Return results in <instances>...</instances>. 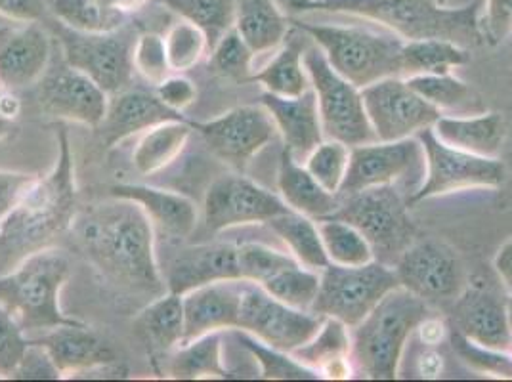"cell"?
<instances>
[{"instance_id":"cell-1","label":"cell","mask_w":512,"mask_h":382,"mask_svg":"<svg viewBox=\"0 0 512 382\" xmlns=\"http://www.w3.org/2000/svg\"><path fill=\"white\" fill-rule=\"evenodd\" d=\"M71 228L104 276L134 293H167L155 253V228L136 203L111 197L77 214Z\"/></svg>"},{"instance_id":"cell-2","label":"cell","mask_w":512,"mask_h":382,"mask_svg":"<svg viewBox=\"0 0 512 382\" xmlns=\"http://www.w3.org/2000/svg\"><path fill=\"white\" fill-rule=\"evenodd\" d=\"M58 146L54 169L43 178L37 176L20 205L0 222V276L27 256L52 247L77 216L75 159L65 130Z\"/></svg>"},{"instance_id":"cell-3","label":"cell","mask_w":512,"mask_h":382,"mask_svg":"<svg viewBox=\"0 0 512 382\" xmlns=\"http://www.w3.org/2000/svg\"><path fill=\"white\" fill-rule=\"evenodd\" d=\"M299 12L346 14L379 23L404 41L446 39L461 46L484 43V0L448 6L446 0H289Z\"/></svg>"},{"instance_id":"cell-4","label":"cell","mask_w":512,"mask_h":382,"mask_svg":"<svg viewBox=\"0 0 512 382\" xmlns=\"http://www.w3.org/2000/svg\"><path fill=\"white\" fill-rule=\"evenodd\" d=\"M425 318H428V302L404 287L392 289L352 329L354 371L373 381L396 379L407 340Z\"/></svg>"},{"instance_id":"cell-5","label":"cell","mask_w":512,"mask_h":382,"mask_svg":"<svg viewBox=\"0 0 512 382\" xmlns=\"http://www.w3.org/2000/svg\"><path fill=\"white\" fill-rule=\"evenodd\" d=\"M69 277V260L52 247L33 253L0 276V304L22 323L25 333H44L81 323L65 316L60 293Z\"/></svg>"},{"instance_id":"cell-6","label":"cell","mask_w":512,"mask_h":382,"mask_svg":"<svg viewBox=\"0 0 512 382\" xmlns=\"http://www.w3.org/2000/svg\"><path fill=\"white\" fill-rule=\"evenodd\" d=\"M316 46L331 67L360 90L386 77H402L404 39L356 25H329L289 20Z\"/></svg>"},{"instance_id":"cell-7","label":"cell","mask_w":512,"mask_h":382,"mask_svg":"<svg viewBox=\"0 0 512 382\" xmlns=\"http://www.w3.org/2000/svg\"><path fill=\"white\" fill-rule=\"evenodd\" d=\"M407 209L409 203L398 186H381L341 197L331 216L356 226L371 243L375 260L394 266L415 235Z\"/></svg>"},{"instance_id":"cell-8","label":"cell","mask_w":512,"mask_h":382,"mask_svg":"<svg viewBox=\"0 0 512 382\" xmlns=\"http://www.w3.org/2000/svg\"><path fill=\"white\" fill-rule=\"evenodd\" d=\"M396 287H400V281L394 266L381 260L363 266L329 264L320 272V289L312 312L339 319L354 329Z\"/></svg>"},{"instance_id":"cell-9","label":"cell","mask_w":512,"mask_h":382,"mask_svg":"<svg viewBox=\"0 0 512 382\" xmlns=\"http://www.w3.org/2000/svg\"><path fill=\"white\" fill-rule=\"evenodd\" d=\"M304 67L318 98L325 138L339 140L350 148L375 142L377 136L363 107L362 90L331 67L320 46L304 50Z\"/></svg>"},{"instance_id":"cell-10","label":"cell","mask_w":512,"mask_h":382,"mask_svg":"<svg viewBox=\"0 0 512 382\" xmlns=\"http://www.w3.org/2000/svg\"><path fill=\"white\" fill-rule=\"evenodd\" d=\"M417 138L425 148L427 169L421 186L407 199L409 205L457 191L499 188L505 182L507 172L499 157H480L451 148L434 134L432 127L419 132Z\"/></svg>"},{"instance_id":"cell-11","label":"cell","mask_w":512,"mask_h":382,"mask_svg":"<svg viewBox=\"0 0 512 382\" xmlns=\"http://www.w3.org/2000/svg\"><path fill=\"white\" fill-rule=\"evenodd\" d=\"M323 319L310 310L293 308L245 281L237 329L276 350L293 354L318 333Z\"/></svg>"},{"instance_id":"cell-12","label":"cell","mask_w":512,"mask_h":382,"mask_svg":"<svg viewBox=\"0 0 512 382\" xmlns=\"http://www.w3.org/2000/svg\"><path fill=\"white\" fill-rule=\"evenodd\" d=\"M65 64L90 77L109 96L127 90L134 73L132 50L136 39L119 27L106 33H79L64 27L60 31Z\"/></svg>"},{"instance_id":"cell-13","label":"cell","mask_w":512,"mask_h":382,"mask_svg":"<svg viewBox=\"0 0 512 382\" xmlns=\"http://www.w3.org/2000/svg\"><path fill=\"white\" fill-rule=\"evenodd\" d=\"M425 169V148L417 136L354 146L350 148V165L339 197L381 186H398L409 176L423 182Z\"/></svg>"},{"instance_id":"cell-14","label":"cell","mask_w":512,"mask_h":382,"mask_svg":"<svg viewBox=\"0 0 512 382\" xmlns=\"http://www.w3.org/2000/svg\"><path fill=\"white\" fill-rule=\"evenodd\" d=\"M287 211L291 209L278 193L258 186L241 172L224 174L205 193L203 226L211 234H220L237 226L266 224Z\"/></svg>"},{"instance_id":"cell-15","label":"cell","mask_w":512,"mask_h":382,"mask_svg":"<svg viewBox=\"0 0 512 382\" xmlns=\"http://www.w3.org/2000/svg\"><path fill=\"white\" fill-rule=\"evenodd\" d=\"M362 98L371 128L383 142L417 136L434 127L442 115L409 86L406 77H386L365 86Z\"/></svg>"},{"instance_id":"cell-16","label":"cell","mask_w":512,"mask_h":382,"mask_svg":"<svg viewBox=\"0 0 512 382\" xmlns=\"http://www.w3.org/2000/svg\"><path fill=\"white\" fill-rule=\"evenodd\" d=\"M190 125L220 161L239 172L247 169L278 134L272 115L262 104L234 107L213 121Z\"/></svg>"},{"instance_id":"cell-17","label":"cell","mask_w":512,"mask_h":382,"mask_svg":"<svg viewBox=\"0 0 512 382\" xmlns=\"http://www.w3.org/2000/svg\"><path fill=\"white\" fill-rule=\"evenodd\" d=\"M400 287L425 302L455 300L463 291V268L455 251L440 241L411 243L394 264Z\"/></svg>"},{"instance_id":"cell-18","label":"cell","mask_w":512,"mask_h":382,"mask_svg":"<svg viewBox=\"0 0 512 382\" xmlns=\"http://www.w3.org/2000/svg\"><path fill=\"white\" fill-rule=\"evenodd\" d=\"M39 98L50 117L86 127H100L109 106L106 90L71 65L44 77Z\"/></svg>"},{"instance_id":"cell-19","label":"cell","mask_w":512,"mask_h":382,"mask_svg":"<svg viewBox=\"0 0 512 382\" xmlns=\"http://www.w3.org/2000/svg\"><path fill=\"white\" fill-rule=\"evenodd\" d=\"M167 291L186 295L203 285L220 281H243L239 272L237 245L203 243L178 249L161 270Z\"/></svg>"},{"instance_id":"cell-20","label":"cell","mask_w":512,"mask_h":382,"mask_svg":"<svg viewBox=\"0 0 512 382\" xmlns=\"http://www.w3.org/2000/svg\"><path fill=\"white\" fill-rule=\"evenodd\" d=\"M451 318L461 337L499 352H511L512 327L507 300L488 289L469 287L453 300Z\"/></svg>"},{"instance_id":"cell-21","label":"cell","mask_w":512,"mask_h":382,"mask_svg":"<svg viewBox=\"0 0 512 382\" xmlns=\"http://www.w3.org/2000/svg\"><path fill=\"white\" fill-rule=\"evenodd\" d=\"M52 56L50 37L37 23L0 27V85L10 92L39 83Z\"/></svg>"},{"instance_id":"cell-22","label":"cell","mask_w":512,"mask_h":382,"mask_svg":"<svg viewBox=\"0 0 512 382\" xmlns=\"http://www.w3.org/2000/svg\"><path fill=\"white\" fill-rule=\"evenodd\" d=\"M243 289L245 281H220L182 295L184 342L211 333L235 331Z\"/></svg>"},{"instance_id":"cell-23","label":"cell","mask_w":512,"mask_h":382,"mask_svg":"<svg viewBox=\"0 0 512 382\" xmlns=\"http://www.w3.org/2000/svg\"><path fill=\"white\" fill-rule=\"evenodd\" d=\"M260 104L272 115L285 149L300 163H304L308 153L325 140L318 98L312 88L297 98L262 92Z\"/></svg>"},{"instance_id":"cell-24","label":"cell","mask_w":512,"mask_h":382,"mask_svg":"<svg viewBox=\"0 0 512 382\" xmlns=\"http://www.w3.org/2000/svg\"><path fill=\"white\" fill-rule=\"evenodd\" d=\"M29 340L43 346L64 377H81L90 369L117 361L109 344L92 333L85 323L62 325Z\"/></svg>"},{"instance_id":"cell-25","label":"cell","mask_w":512,"mask_h":382,"mask_svg":"<svg viewBox=\"0 0 512 382\" xmlns=\"http://www.w3.org/2000/svg\"><path fill=\"white\" fill-rule=\"evenodd\" d=\"M115 199L136 203L150 218L153 228L171 237H190L197 228L199 211L190 197L146 184H115L109 188Z\"/></svg>"},{"instance_id":"cell-26","label":"cell","mask_w":512,"mask_h":382,"mask_svg":"<svg viewBox=\"0 0 512 382\" xmlns=\"http://www.w3.org/2000/svg\"><path fill=\"white\" fill-rule=\"evenodd\" d=\"M180 119L184 117L165 106L155 94L127 88L109 98L106 117L100 127L107 148H113L134 134H142L161 123Z\"/></svg>"},{"instance_id":"cell-27","label":"cell","mask_w":512,"mask_h":382,"mask_svg":"<svg viewBox=\"0 0 512 382\" xmlns=\"http://www.w3.org/2000/svg\"><path fill=\"white\" fill-rule=\"evenodd\" d=\"M291 356L321 379H350L354 375L352 329L339 319L325 318L318 333Z\"/></svg>"},{"instance_id":"cell-28","label":"cell","mask_w":512,"mask_h":382,"mask_svg":"<svg viewBox=\"0 0 512 382\" xmlns=\"http://www.w3.org/2000/svg\"><path fill=\"white\" fill-rule=\"evenodd\" d=\"M278 188L279 197L291 211L314 220L331 216L341 205V197L325 190L287 149H283L279 161Z\"/></svg>"},{"instance_id":"cell-29","label":"cell","mask_w":512,"mask_h":382,"mask_svg":"<svg viewBox=\"0 0 512 382\" xmlns=\"http://www.w3.org/2000/svg\"><path fill=\"white\" fill-rule=\"evenodd\" d=\"M432 130L451 148L480 157H499L507 136L505 119L493 111L467 117L440 115Z\"/></svg>"},{"instance_id":"cell-30","label":"cell","mask_w":512,"mask_h":382,"mask_svg":"<svg viewBox=\"0 0 512 382\" xmlns=\"http://www.w3.org/2000/svg\"><path fill=\"white\" fill-rule=\"evenodd\" d=\"M289 18L274 0H237L235 29L256 54L272 52L289 35Z\"/></svg>"},{"instance_id":"cell-31","label":"cell","mask_w":512,"mask_h":382,"mask_svg":"<svg viewBox=\"0 0 512 382\" xmlns=\"http://www.w3.org/2000/svg\"><path fill=\"white\" fill-rule=\"evenodd\" d=\"M192 132V125L186 119L167 121L142 132L132 153L134 169L144 176H150L171 167L184 153Z\"/></svg>"},{"instance_id":"cell-32","label":"cell","mask_w":512,"mask_h":382,"mask_svg":"<svg viewBox=\"0 0 512 382\" xmlns=\"http://www.w3.org/2000/svg\"><path fill=\"white\" fill-rule=\"evenodd\" d=\"M266 226L287 245V253L299 260L304 268L321 272L329 266V258L321 241L318 220L304 214L287 211L266 222Z\"/></svg>"},{"instance_id":"cell-33","label":"cell","mask_w":512,"mask_h":382,"mask_svg":"<svg viewBox=\"0 0 512 382\" xmlns=\"http://www.w3.org/2000/svg\"><path fill=\"white\" fill-rule=\"evenodd\" d=\"M167 373L178 381L226 379L230 373L222 360V333H211L172 350Z\"/></svg>"},{"instance_id":"cell-34","label":"cell","mask_w":512,"mask_h":382,"mask_svg":"<svg viewBox=\"0 0 512 382\" xmlns=\"http://www.w3.org/2000/svg\"><path fill=\"white\" fill-rule=\"evenodd\" d=\"M138 327L155 350L171 354L184 342L182 295L167 291L153 298L140 312Z\"/></svg>"},{"instance_id":"cell-35","label":"cell","mask_w":512,"mask_h":382,"mask_svg":"<svg viewBox=\"0 0 512 382\" xmlns=\"http://www.w3.org/2000/svg\"><path fill=\"white\" fill-rule=\"evenodd\" d=\"M469 62V48L446 39L404 41L402 46V77L444 75Z\"/></svg>"},{"instance_id":"cell-36","label":"cell","mask_w":512,"mask_h":382,"mask_svg":"<svg viewBox=\"0 0 512 382\" xmlns=\"http://www.w3.org/2000/svg\"><path fill=\"white\" fill-rule=\"evenodd\" d=\"M249 83H258L264 92L283 98L302 96L312 88L308 71L304 67L302 44L299 41L285 44L270 64L253 73Z\"/></svg>"},{"instance_id":"cell-37","label":"cell","mask_w":512,"mask_h":382,"mask_svg":"<svg viewBox=\"0 0 512 382\" xmlns=\"http://www.w3.org/2000/svg\"><path fill=\"white\" fill-rule=\"evenodd\" d=\"M258 287L293 308L312 312L320 289V272L304 268L299 260L291 258L266 277Z\"/></svg>"},{"instance_id":"cell-38","label":"cell","mask_w":512,"mask_h":382,"mask_svg":"<svg viewBox=\"0 0 512 382\" xmlns=\"http://www.w3.org/2000/svg\"><path fill=\"white\" fill-rule=\"evenodd\" d=\"M318 228L329 264L363 266L375 260L373 247L367 237L346 220L327 216L318 220Z\"/></svg>"},{"instance_id":"cell-39","label":"cell","mask_w":512,"mask_h":382,"mask_svg":"<svg viewBox=\"0 0 512 382\" xmlns=\"http://www.w3.org/2000/svg\"><path fill=\"white\" fill-rule=\"evenodd\" d=\"M180 20L197 25L213 48L237 20V0H161Z\"/></svg>"},{"instance_id":"cell-40","label":"cell","mask_w":512,"mask_h":382,"mask_svg":"<svg viewBox=\"0 0 512 382\" xmlns=\"http://www.w3.org/2000/svg\"><path fill=\"white\" fill-rule=\"evenodd\" d=\"M46 8L64 27L79 33H106L125 22V14L107 10L98 0H46Z\"/></svg>"},{"instance_id":"cell-41","label":"cell","mask_w":512,"mask_h":382,"mask_svg":"<svg viewBox=\"0 0 512 382\" xmlns=\"http://www.w3.org/2000/svg\"><path fill=\"white\" fill-rule=\"evenodd\" d=\"M409 86L425 98L428 104L436 107L442 115L444 111H455L470 107L472 88L465 81L453 77L451 73L444 75H413L406 77Z\"/></svg>"},{"instance_id":"cell-42","label":"cell","mask_w":512,"mask_h":382,"mask_svg":"<svg viewBox=\"0 0 512 382\" xmlns=\"http://www.w3.org/2000/svg\"><path fill=\"white\" fill-rule=\"evenodd\" d=\"M348 165H350V146L329 138H325L304 159L306 170L320 182L325 190L337 195L344 184Z\"/></svg>"},{"instance_id":"cell-43","label":"cell","mask_w":512,"mask_h":382,"mask_svg":"<svg viewBox=\"0 0 512 382\" xmlns=\"http://www.w3.org/2000/svg\"><path fill=\"white\" fill-rule=\"evenodd\" d=\"M235 331H237V339L241 342V346L247 348L255 356L258 365H260V375L264 379H297V381L321 379L314 369L302 365L291 354L276 350V348L256 340L255 337H251V335H247L239 329H235Z\"/></svg>"},{"instance_id":"cell-44","label":"cell","mask_w":512,"mask_h":382,"mask_svg":"<svg viewBox=\"0 0 512 382\" xmlns=\"http://www.w3.org/2000/svg\"><path fill=\"white\" fill-rule=\"evenodd\" d=\"M165 48L172 73H186L201 62L209 48V41L197 25L178 20L165 35Z\"/></svg>"},{"instance_id":"cell-45","label":"cell","mask_w":512,"mask_h":382,"mask_svg":"<svg viewBox=\"0 0 512 382\" xmlns=\"http://www.w3.org/2000/svg\"><path fill=\"white\" fill-rule=\"evenodd\" d=\"M211 54V67L214 73L239 83L251 81L255 52L241 39L235 27L214 44Z\"/></svg>"},{"instance_id":"cell-46","label":"cell","mask_w":512,"mask_h":382,"mask_svg":"<svg viewBox=\"0 0 512 382\" xmlns=\"http://www.w3.org/2000/svg\"><path fill=\"white\" fill-rule=\"evenodd\" d=\"M132 64L134 71H138L151 85L163 83L169 75H172L165 37L157 33H142L136 37L134 50H132Z\"/></svg>"},{"instance_id":"cell-47","label":"cell","mask_w":512,"mask_h":382,"mask_svg":"<svg viewBox=\"0 0 512 382\" xmlns=\"http://www.w3.org/2000/svg\"><path fill=\"white\" fill-rule=\"evenodd\" d=\"M29 337L25 335L22 323L0 304V377L12 379L14 371L22 363L29 348Z\"/></svg>"},{"instance_id":"cell-48","label":"cell","mask_w":512,"mask_h":382,"mask_svg":"<svg viewBox=\"0 0 512 382\" xmlns=\"http://www.w3.org/2000/svg\"><path fill=\"white\" fill-rule=\"evenodd\" d=\"M457 344H459V354L469 361L470 365H474L486 373H497L501 377L512 379V358L507 356V352L478 346L465 337H461L459 333H457Z\"/></svg>"},{"instance_id":"cell-49","label":"cell","mask_w":512,"mask_h":382,"mask_svg":"<svg viewBox=\"0 0 512 382\" xmlns=\"http://www.w3.org/2000/svg\"><path fill=\"white\" fill-rule=\"evenodd\" d=\"M62 377H64L62 371L46 354L43 346H39L35 342L29 344L22 363L18 365V369L12 375V379H20V381H58Z\"/></svg>"},{"instance_id":"cell-50","label":"cell","mask_w":512,"mask_h":382,"mask_svg":"<svg viewBox=\"0 0 512 382\" xmlns=\"http://www.w3.org/2000/svg\"><path fill=\"white\" fill-rule=\"evenodd\" d=\"M155 96L171 107L172 111L182 113L184 109L195 104L197 100V86L182 73H172L163 83L155 86Z\"/></svg>"},{"instance_id":"cell-51","label":"cell","mask_w":512,"mask_h":382,"mask_svg":"<svg viewBox=\"0 0 512 382\" xmlns=\"http://www.w3.org/2000/svg\"><path fill=\"white\" fill-rule=\"evenodd\" d=\"M35 180V174L0 170V222L20 205L23 195L35 184Z\"/></svg>"},{"instance_id":"cell-52","label":"cell","mask_w":512,"mask_h":382,"mask_svg":"<svg viewBox=\"0 0 512 382\" xmlns=\"http://www.w3.org/2000/svg\"><path fill=\"white\" fill-rule=\"evenodd\" d=\"M482 27L491 43L507 37L512 31V0H486Z\"/></svg>"},{"instance_id":"cell-53","label":"cell","mask_w":512,"mask_h":382,"mask_svg":"<svg viewBox=\"0 0 512 382\" xmlns=\"http://www.w3.org/2000/svg\"><path fill=\"white\" fill-rule=\"evenodd\" d=\"M46 10V0H0V16L12 22L37 23Z\"/></svg>"},{"instance_id":"cell-54","label":"cell","mask_w":512,"mask_h":382,"mask_svg":"<svg viewBox=\"0 0 512 382\" xmlns=\"http://www.w3.org/2000/svg\"><path fill=\"white\" fill-rule=\"evenodd\" d=\"M18 100L14 98V94L0 85V140L12 130L14 119L18 117Z\"/></svg>"},{"instance_id":"cell-55","label":"cell","mask_w":512,"mask_h":382,"mask_svg":"<svg viewBox=\"0 0 512 382\" xmlns=\"http://www.w3.org/2000/svg\"><path fill=\"white\" fill-rule=\"evenodd\" d=\"M493 268L501 279L503 287L512 293V239L501 245L497 255L493 258Z\"/></svg>"},{"instance_id":"cell-56","label":"cell","mask_w":512,"mask_h":382,"mask_svg":"<svg viewBox=\"0 0 512 382\" xmlns=\"http://www.w3.org/2000/svg\"><path fill=\"white\" fill-rule=\"evenodd\" d=\"M417 331H419L421 340H423L427 346H436V344H440V342L444 340V337H446V327H444V323H442L440 319H423V321L419 323Z\"/></svg>"},{"instance_id":"cell-57","label":"cell","mask_w":512,"mask_h":382,"mask_svg":"<svg viewBox=\"0 0 512 382\" xmlns=\"http://www.w3.org/2000/svg\"><path fill=\"white\" fill-rule=\"evenodd\" d=\"M444 369V360L438 352L434 350H427L421 358H419V373L427 379H436L442 375Z\"/></svg>"},{"instance_id":"cell-58","label":"cell","mask_w":512,"mask_h":382,"mask_svg":"<svg viewBox=\"0 0 512 382\" xmlns=\"http://www.w3.org/2000/svg\"><path fill=\"white\" fill-rule=\"evenodd\" d=\"M98 2L111 12L130 14V12H138L140 8H144L150 0H98Z\"/></svg>"},{"instance_id":"cell-59","label":"cell","mask_w":512,"mask_h":382,"mask_svg":"<svg viewBox=\"0 0 512 382\" xmlns=\"http://www.w3.org/2000/svg\"><path fill=\"white\" fill-rule=\"evenodd\" d=\"M507 312H509V321H511L512 327V293H509V298H507Z\"/></svg>"},{"instance_id":"cell-60","label":"cell","mask_w":512,"mask_h":382,"mask_svg":"<svg viewBox=\"0 0 512 382\" xmlns=\"http://www.w3.org/2000/svg\"><path fill=\"white\" fill-rule=\"evenodd\" d=\"M0 379H2V377H0Z\"/></svg>"}]
</instances>
